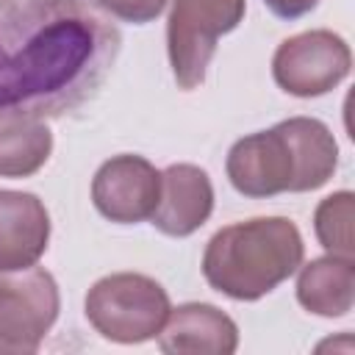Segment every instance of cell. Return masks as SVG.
<instances>
[{
    "mask_svg": "<svg viewBox=\"0 0 355 355\" xmlns=\"http://www.w3.org/2000/svg\"><path fill=\"white\" fill-rule=\"evenodd\" d=\"M263 6H266L275 17L291 22V19H300V17L311 14V11L319 6V0H263Z\"/></svg>",
    "mask_w": 355,
    "mask_h": 355,
    "instance_id": "obj_16",
    "label": "cell"
},
{
    "mask_svg": "<svg viewBox=\"0 0 355 355\" xmlns=\"http://www.w3.org/2000/svg\"><path fill=\"white\" fill-rule=\"evenodd\" d=\"M349 44L327 28L288 36L272 55L275 83L294 97H322L333 92L349 75Z\"/></svg>",
    "mask_w": 355,
    "mask_h": 355,
    "instance_id": "obj_7",
    "label": "cell"
},
{
    "mask_svg": "<svg viewBox=\"0 0 355 355\" xmlns=\"http://www.w3.org/2000/svg\"><path fill=\"white\" fill-rule=\"evenodd\" d=\"M158 347L166 355H230L239 349V324L211 302H183L169 308Z\"/></svg>",
    "mask_w": 355,
    "mask_h": 355,
    "instance_id": "obj_10",
    "label": "cell"
},
{
    "mask_svg": "<svg viewBox=\"0 0 355 355\" xmlns=\"http://www.w3.org/2000/svg\"><path fill=\"white\" fill-rule=\"evenodd\" d=\"M166 288L139 272L100 277L83 302L89 324L114 344H141L161 333L169 316Z\"/></svg>",
    "mask_w": 355,
    "mask_h": 355,
    "instance_id": "obj_4",
    "label": "cell"
},
{
    "mask_svg": "<svg viewBox=\"0 0 355 355\" xmlns=\"http://www.w3.org/2000/svg\"><path fill=\"white\" fill-rule=\"evenodd\" d=\"M305 258L300 227L288 216H255L216 230L202 252L205 283L236 300L255 302L288 280Z\"/></svg>",
    "mask_w": 355,
    "mask_h": 355,
    "instance_id": "obj_3",
    "label": "cell"
},
{
    "mask_svg": "<svg viewBox=\"0 0 355 355\" xmlns=\"http://www.w3.org/2000/svg\"><path fill=\"white\" fill-rule=\"evenodd\" d=\"M92 3L122 22L144 25V22H153L166 8L169 0H92Z\"/></svg>",
    "mask_w": 355,
    "mask_h": 355,
    "instance_id": "obj_15",
    "label": "cell"
},
{
    "mask_svg": "<svg viewBox=\"0 0 355 355\" xmlns=\"http://www.w3.org/2000/svg\"><path fill=\"white\" fill-rule=\"evenodd\" d=\"M116 50V33L64 0H33L0 22V108L61 114L89 97Z\"/></svg>",
    "mask_w": 355,
    "mask_h": 355,
    "instance_id": "obj_1",
    "label": "cell"
},
{
    "mask_svg": "<svg viewBox=\"0 0 355 355\" xmlns=\"http://www.w3.org/2000/svg\"><path fill=\"white\" fill-rule=\"evenodd\" d=\"M214 211V186L205 169L194 164H172L161 172V191L150 222L172 239L200 230Z\"/></svg>",
    "mask_w": 355,
    "mask_h": 355,
    "instance_id": "obj_9",
    "label": "cell"
},
{
    "mask_svg": "<svg viewBox=\"0 0 355 355\" xmlns=\"http://www.w3.org/2000/svg\"><path fill=\"white\" fill-rule=\"evenodd\" d=\"M352 219H355V194L352 191H333L324 197L313 211V230L319 244L330 255L352 258L355 255V236H352Z\"/></svg>",
    "mask_w": 355,
    "mask_h": 355,
    "instance_id": "obj_14",
    "label": "cell"
},
{
    "mask_svg": "<svg viewBox=\"0 0 355 355\" xmlns=\"http://www.w3.org/2000/svg\"><path fill=\"white\" fill-rule=\"evenodd\" d=\"M247 0H172L166 22V53L183 92L205 80L216 42L244 19Z\"/></svg>",
    "mask_w": 355,
    "mask_h": 355,
    "instance_id": "obj_5",
    "label": "cell"
},
{
    "mask_svg": "<svg viewBox=\"0 0 355 355\" xmlns=\"http://www.w3.org/2000/svg\"><path fill=\"white\" fill-rule=\"evenodd\" d=\"M58 311V283L44 266L0 272V355L36 352Z\"/></svg>",
    "mask_w": 355,
    "mask_h": 355,
    "instance_id": "obj_6",
    "label": "cell"
},
{
    "mask_svg": "<svg viewBox=\"0 0 355 355\" xmlns=\"http://www.w3.org/2000/svg\"><path fill=\"white\" fill-rule=\"evenodd\" d=\"M338 166L333 130L313 116H291L239 139L225 161L230 186L252 200L322 189Z\"/></svg>",
    "mask_w": 355,
    "mask_h": 355,
    "instance_id": "obj_2",
    "label": "cell"
},
{
    "mask_svg": "<svg viewBox=\"0 0 355 355\" xmlns=\"http://www.w3.org/2000/svg\"><path fill=\"white\" fill-rule=\"evenodd\" d=\"M297 302L316 316L338 319L352 311L355 302V261L341 255H322L300 263Z\"/></svg>",
    "mask_w": 355,
    "mask_h": 355,
    "instance_id": "obj_12",
    "label": "cell"
},
{
    "mask_svg": "<svg viewBox=\"0 0 355 355\" xmlns=\"http://www.w3.org/2000/svg\"><path fill=\"white\" fill-rule=\"evenodd\" d=\"M53 153V133L42 116L0 108V178H31Z\"/></svg>",
    "mask_w": 355,
    "mask_h": 355,
    "instance_id": "obj_13",
    "label": "cell"
},
{
    "mask_svg": "<svg viewBox=\"0 0 355 355\" xmlns=\"http://www.w3.org/2000/svg\"><path fill=\"white\" fill-rule=\"evenodd\" d=\"M161 191V172L141 155L122 153L100 164L92 178L94 208L116 225L150 219Z\"/></svg>",
    "mask_w": 355,
    "mask_h": 355,
    "instance_id": "obj_8",
    "label": "cell"
},
{
    "mask_svg": "<svg viewBox=\"0 0 355 355\" xmlns=\"http://www.w3.org/2000/svg\"><path fill=\"white\" fill-rule=\"evenodd\" d=\"M50 244V214L31 191L0 189V272L39 263Z\"/></svg>",
    "mask_w": 355,
    "mask_h": 355,
    "instance_id": "obj_11",
    "label": "cell"
}]
</instances>
